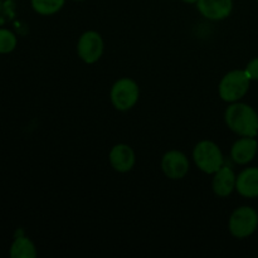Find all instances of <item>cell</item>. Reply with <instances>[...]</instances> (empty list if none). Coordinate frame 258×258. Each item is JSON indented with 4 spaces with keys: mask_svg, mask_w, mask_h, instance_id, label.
<instances>
[{
    "mask_svg": "<svg viewBox=\"0 0 258 258\" xmlns=\"http://www.w3.org/2000/svg\"><path fill=\"white\" fill-rule=\"evenodd\" d=\"M224 121L229 130L237 135L249 138L258 135V115L254 108L247 103H231L224 112Z\"/></svg>",
    "mask_w": 258,
    "mask_h": 258,
    "instance_id": "6da1fadb",
    "label": "cell"
},
{
    "mask_svg": "<svg viewBox=\"0 0 258 258\" xmlns=\"http://www.w3.org/2000/svg\"><path fill=\"white\" fill-rule=\"evenodd\" d=\"M249 83H251V80L246 75L244 70L231 71L227 75H224L219 82V97L224 102H238L248 92Z\"/></svg>",
    "mask_w": 258,
    "mask_h": 258,
    "instance_id": "7a4b0ae2",
    "label": "cell"
},
{
    "mask_svg": "<svg viewBox=\"0 0 258 258\" xmlns=\"http://www.w3.org/2000/svg\"><path fill=\"white\" fill-rule=\"evenodd\" d=\"M194 164L206 174H214L223 166L224 159L221 148L211 140H202L194 146Z\"/></svg>",
    "mask_w": 258,
    "mask_h": 258,
    "instance_id": "3957f363",
    "label": "cell"
},
{
    "mask_svg": "<svg viewBox=\"0 0 258 258\" xmlns=\"http://www.w3.org/2000/svg\"><path fill=\"white\" fill-rule=\"evenodd\" d=\"M139 97H140L139 85L128 77L120 78L111 87V103L118 111L131 110L138 103Z\"/></svg>",
    "mask_w": 258,
    "mask_h": 258,
    "instance_id": "277c9868",
    "label": "cell"
},
{
    "mask_svg": "<svg viewBox=\"0 0 258 258\" xmlns=\"http://www.w3.org/2000/svg\"><path fill=\"white\" fill-rule=\"evenodd\" d=\"M258 227V213L251 207H239L234 209L228 221V229L238 239L247 238L256 232Z\"/></svg>",
    "mask_w": 258,
    "mask_h": 258,
    "instance_id": "5b68a950",
    "label": "cell"
},
{
    "mask_svg": "<svg viewBox=\"0 0 258 258\" xmlns=\"http://www.w3.org/2000/svg\"><path fill=\"white\" fill-rule=\"evenodd\" d=\"M105 44L101 34L96 30H87L80 37L77 43V54L81 60L93 64L102 57Z\"/></svg>",
    "mask_w": 258,
    "mask_h": 258,
    "instance_id": "8992f818",
    "label": "cell"
},
{
    "mask_svg": "<svg viewBox=\"0 0 258 258\" xmlns=\"http://www.w3.org/2000/svg\"><path fill=\"white\" fill-rule=\"evenodd\" d=\"M161 170L166 178L179 180L189 171V160L184 153L179 150L166 151L161 158Z\"/></svg>",
    "mask_w": 258,
    "mask_h": 258,
    "instance_id": "52a82bcc",
    "label": "cell"
},
{
    "mask_svg": "<svg viewBox=\"0 0 258 258\" xmlns=\"http://www.w3.org/2000/svg\"><path fill=\"white\" fill-rule=\"evenodd\" d=\"M197 9L206 19L223 20L231 15L233 0H198Z\"/></svg>",
    "mask_w": 258,
    "mask_h": 258,
    "instance_id": "ba28073f",
    "label": "cell"
},
{
    "mask_svg": "<svg viewBox=\"0 0 258 258\" xmlns=\"http://www.w3.org/2000/svg\"><path fill=\"white\" fill-rule=\"evenodd\" d=\"M108 160L113 170L128 173L135 165V153L127 144H117L110 150Z\"/></svg>",
    "mask_w": 258,
    "mask_h": 258,
    "instance_id": "9c48e42d",
    "label": "cell"
},
{
    "mask_svg": "<svg viewBox=\"0 0 258 258\" xmlns=\"http://www.w3.org/2000/svg\"><path fill=\"white\" fill-rule=\"evenodd\" d=\"M258 150V143L254 138L241 136L231 148L232 160L239 165H246L251 163L256 156Z\"/></svg>",
    "mask_w": 258,
    "mask_h": 258,
    "instance_id": "30bf717a",
    "label": "cell"
},
{
    "mask_svg": "<svg viewBox=\"0 0 258 258\" xmlns=\"http://www.w3.org/2000/svg\"><path fill=\"white\" fill-rule=\"evenodd\" d=\"M236 180L237 176L234 175L233 170L229 166L223 165L213 174L212 189L216 196L226 198L236 190Z\"/></svg>",
    "mask_w": 258,
    "mask_h": 258,
    "instance_id": "8fae6325",
    "label": "cell"
},
{
    "mask_svg": "<svg viewBox=\"0 0 258 258\" xmlns=\"http://www.w3.org/2000/svg\"><path fill=\"white\" fill-rule=\"evenodd\" d=\"M236 190L244 198L258 197V168H246L238 174L236 180Z\"/></svg>",
    "mask_w": 258,
    "mask_h": 258,
    "instance_id": "7c38bea8",
    "label": "cell"
},
{
    "mask_svg": "<svg viewBox=\"0 0 258 258\" xmlns=\"http://www.w3.org/2000/svg\"><path fill=\"white\" fill-rule=\"evenodd\" d=\"M9 253L12 258H35L37 248L28 237L20 236L14 239Z\"/></svg>",
    "mask_w": 258,
    "mask_h": 258,
    "instance_id": "4fadbf2b",
    "label": "cell"
},
{
    "mask_svg": "<svg viewBox=\"0 0 258 258\" xmlns=\"http://www.w3.org/2000/svg\"><path fill=\"white\" fill-rule=\"evenodd\" d=\"M34 12L40 15H52L64 7L66 0H30Z\"/></svg>",
    "mask_w": 258,
    "mask_h": 258,
    "instance_id": "5bb4252c",
    "label": "cell"
},
{
    "mask_svg": "<svg viewBox=\"0 0 258 258\" xmlns=\"http://www.w3.org/2000/svg\"><path fill=\"white\" fill-rule=\"evenodd\" d=\"M17 47V37L8 29H0V53L7 54Z\"/></svg>",
    "mask_w": 258,
    "mask_h": 258,
    "instance_id": "9a60e30c",
    "label": "cell"
},
{
    "mask_svg": "<svg viewBox=\"0 0 258 258\" xmlns=\"http://www.w3.org/2000/svg\"><path fill=\"white\" fill-rule=\"evenodd\" d=\"M244 72L251 81H258V57L249 60L244 68Z\"/></svg>",
    "mask_w": 258,
    "mask_h": 258,
    "instance_id": "2e32d148",
    "label": "cell"
},
{
    "mask_svg": "<svg viewBox=\"0 0 258 258\" xmlns=\"http://www.w3.org/2000/svg\"><path fill=\"white\" fill-rule=\"evenodd\" d=\"M183 2L186 3V4H197L198 0H183Z\"/></svg>",
    "mask_w": 258,
    "mask_h": 258,
    "instance_id": "e0dca14e",
    "label": "cell"
},
{
    "mask_svg": "<svg viewBox=\"0 0 258 258\" xmlns=\"http://www.w3.org/2000/svg\"><path fill=\"white\" fill-rule=\"evenodd\" d=\"M72 2H83V0H72Z\"/></svg>",
    "mask_w": 258,
    "mask_h": 258,
    "instance_id": "ac0fdd59",
    "label": "cell"
},
{
    "mask_svg": "<svg viewBox=\"0 0 258 258\" xmlns=\"http://www.w3.org/2000/svg\"><path fill=\"white\" fill-rule=\"evenodd\" d=\"M257 2H258V0H257Z\"/></svg>",
    "mask_w": 258,
    "mask_h": 258,
    "instance_id": "d6986e66",
    "label": "cell"
}]
</instances>
